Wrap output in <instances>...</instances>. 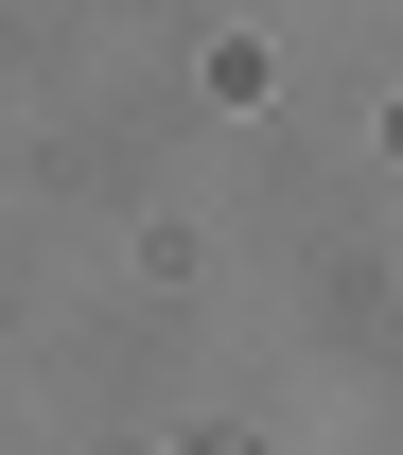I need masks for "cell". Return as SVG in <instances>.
I'll return each mask as SVG.
<instances>
[{"instance_id":"obj_1","label":"cell","mask_w":403,"mask_h":455,"mask_svg":"<svg viewBox=\"0 0 403 455\" xmlns=\"http://www.w3.org/2000/svg\"><path fill=\"white\" fill-rule=\"evenodd\" d=\"M193 455H246V438H193Z\"/></svg>"}]
</instances>
